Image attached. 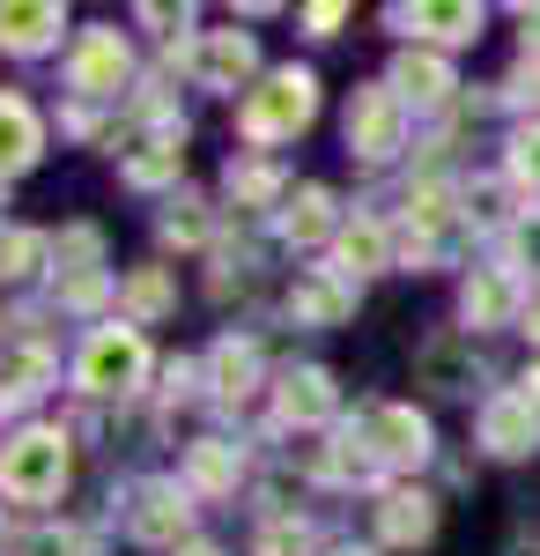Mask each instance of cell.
<instances>
[{"mask_svg": "<svg viewBox=\"0 0 540 556\" xmlns=\"http://www.w3.org/2000/svg\"><path fill=\"white\" fill-rule=\"evenodd\" d=\"M400 141H408V104H400V89H356V104H348V149L371 156V164H385Z\"/></svg>", "mask_w": 540, "mask_h": 556, "instance_id": "cell-1", "label": "cell"}, {"mask_svg": "<svg viewBox=\"0 0 540 556\" xmlns=\"http://www.w3.org/2000/svg\"><path fill=\"white\" fill-rule=\"evenodd\" d=\"M60 475H67V445H60L52 430H30V438H15V445L0 453V490H8V497H52Z\"/></svg>", "mask_w": 540, "mask_h": 556, "instance_id": "cell-2", "label": "cell"}, {"mask_svg": "<svg viewBox=\"0 0 540 556\" xmlns=\"http://www.w3.org/2000/svg\"><path fill=\"white\" fill-rule=\"evenodd\" d=\"M311 104H319V83L311 75H274L259 97H245V134L252 141H282V134H296L311 119Z\"/></svg>", "mask_w": 540, "mask_h": 556, "instance_id": "cell-3", "label": "cell"}, {"mask_svg": "<svg viewBox=\"0 0 540 556\" xmlns=\"http://www.w3.org/2000/svg\"><path fill=\"white\" fill-rule=\"evenodd\" d=\"M141 364H149L141 342H133L126 327H104V334L82 349V386L89 393H126V386L141 379Z\"/></svg>", "mask_w": 540, "mask_h": 556, "instance_id": "cell-4", "label": "cell"}, {"mask_svg": "<svg viewBox=\"0 0 540 556\" xmlns=\"http://www.w3.org/2000/svg\"><path fill=\"white\" fill-rule=\"evenodd\" d=\"M356 445H371L377 460L415 468L422 453H429V424H422L415 408H393V401H385V408H371V416H363V438H356Z\"/></svg>", "mask_w": 540, "mask_h": 556, "instance_id": "cell-5", "label": "cell"}, {"mask_svg": "<svg viewBox=\"0 0 540 556\" xmlns=\"http://www.w3.org/2000/svg\"><path fill=\"white\" fill-rule=\"evenodd\" d=\"M481 445H489L497 460H526L540 445V408L518 401V393H497V401L481 408Z\"/></svg>", "mask_w": 540, "mask_h": 556, "instance_id": "cell-6", "label": "cell"}, {"mask_svg": "<svg viewBox=\"0 0 540 556\" xmlns=\"http://www.w3.org/2000/svg\"><path fill=\"white\" fill-rule=\"evenodd\" d=\"M415 379L437 386V393H474V379H481V356H474V342H459V334H437V342L415 356Z\"/></svg>", "mask_w": 540, "mask_h": 556, "instance_id": "cell-7", "label": "cell"}, {"mask_svg": "<svg viewBox=\"0 0 540 556\" xmlns=\"http://www.w3.org/2000/svg\"><path fill=\"white\" fill-rule=\"evenodd\" d=\"M393 89H400V104H437V97H452V60L445 52H400Z\"/></svg>", "mask_w": 540, "mask_h": 556, "instance_id": "cell-8", "label": "cell"}, {"mask_svg": "<svg viewBox=\"0 0 540 556\" xmlns=\"http://www.w3.org/2000/svg\"><path fill=\"white\" fill-rule=\"evenodd\" d=\"M377 527H385V542H400V549H415L437 534V505L422 497V490H393L385 505H377Z\"/></svg>", "mask_w": 540, "mask_h": 556, "instance_id": "cell-9", "label": "cell"}, {"mask_svg": "<svg viewBox=\"0 0 540 556\" xmlns=\"http://www.w3.org/2000/svg\"><path fill=\"white\" fill-rule=\"evenodd\" d=\"M459 304H466L474 327H503V319L518 312V282H511L503 267H481V275L466 282V298H459Z\"/></svg>", "mask_w": 540, "mask_h": 556, "instance_id": "cell-10", "label": "cell"}, {"mask_svg": "<svg viewBox=\"0 0 540 556\" xmlns=\"http://www.w3.org/2000/svg\"><path fill=\"white\" fill-rule=\"evenodd\" d=\"M282 416H290V424H319V416H333V379L326 371H296V379H282Z\"/></svg>", "mask_w": 540, "mask_h": 556, "instance_id": "cell-11", "label": "cell"}, {"mask_svg": "<svg viewBox=\"0 0 540 556\" xmlns=\"http://www.w3.org/2000/svg\"><path fill=\"white\" fill-rule=\"evenodd\" d=\"M30 156H38V119H30V104L0 97V164L15 172V164H30Z\"/></svg>", "mask_w": 540, "mask_h": 556, "instance_id": "cell-12", "label": "cell"}, {"mask_svg": "<svg viewBox=\"0 0 540 556\" xmlns=\"http://www.w3.org/2000/svg\"><path fill=\"white\" fill-rule=\"evenodd\" d=\"M348 304H356V290H348L340 275H311V282L296 290V312H304V319H319V327L348 319Z\"/></svg>", "mask_w": 540, "mask_h": 556, "instance_id": "cell-13", "label": "cell"}, {"mask_svg": "<svg viewBox=\"0 0 540 556\" xmlns=\"http://www.w3.org/2000/svg\"><path fill=\"white\" fill-rule=\"evenodd\" d=\"M415 23L429 30V38H445V45L481 38V8H466V0H437V8H415Z\"/></svg>", "mask_w": 540, "mask_h": 556, "instance_id": "cell-14", "label": "cell"}, {"mask_svg": "<svg viewBox=\"0 0 540 556\" xmlns=\"http://www.w3.org/2000/svg\"><path fill=\"white\" fill-rule=\"evenodd\" d=\"M119 75H126L119 38H89V45H82V60H75V83H82V89H112Z\"/></svg>", "mask_w": 540, "mask_h": 556, "instance_id": "cell-15", "label": "cell"}, {"mask_svg": "<svg viewBox=\"0 0 540 556\" xmlns=\"http://www.w3.org/2000/svg\"><path fill=\"white\" fill-rule=\"evenodd\" d=\"M52 23H60V8H0V38L15 45V52L44 45V38H52Z\"/></svg>", "mask_w": 540, "mask_h": 556, "instance_id": "cell-16", "label": "cell"}, {"mask_svg": "<svg viewBox=\"0 0 540 556\" xmlns=\"http://www.w3.org/2000/svg\"><path fill=\"white\" fill-rule=\"evenodd\" d=\"M326 230H333V193H326V186H304L296 208H290V238L311 245V238H326Z\"/></svg>", "mask_w": 540, "mask_h": 556, "instance_id": "cell-17", "label": "cell"}, {"mask_svg": "<svg viewBox=\"0 0 540 556\" xmlns=\"http://www.w3.org/2000/svg\"><path fill=\"white\" fill-rule=\"evenodd\" d=\"M340 260H348L356 275H377V267H385V230H377V223H348V230H340Z\"/></svg>", "mask_w": 540, "mask_h": 556, "instance_id": "cell-18", "label": "cell"}, {"mask_svg": "<svg viewBox=\"0 0 540 556\" xmlns=\"http://www.w3.org/2000/svg\"><path fill=\"white\" fill-rule=\"evenodd\" d=\"M170 527H185V505H178L170 490H149L141 513H133V534H141V542H164Z\"/></svg>", "mask_w": 540, "mask_h": 556, "instance_id": "cell-19", "label": "cell"}, {"mask_svg": "<svg viewBox=\"0 0 540 556\" xmlns=\"http://www.w3.org/2000/svg\"><path fill=\"white\" fill-rule=\"evenodd\" d=\"M252 67V38H237V30H222V38L208 45V83H237Z\"/></svg>", "mask_w": 540, "mask_h": 556, "instance_id": "cell-20", "label": "cell"}, {"mask_svg": "<svg viewBox=\"0 0 540 556\" xmlns=\"http://www.w3.org/2000/svg\"><path fill=\"white\" fill-rule=\"evenodd\" d=\"M511 178L526 193H540V127H518V141H511Z\"/></svg>", "mask_w": 540, "mask_h": 556, "instance_id": "cell-21", "label": "cell"}, {"mask_svg": "<svg viewBox=\"0 0 540 556\" xmlns=\"http://www.w3.org/2000/svg\"><path fill=\"white\" fill-rule=\"evenodd\" d=\"M164 172H178V149H170V141H149V156H133V164H126L133 186H149V178H164Z\"/></svg>", "mask_w": 540, "mask_h": 556, "instance_id": "cell-22", "label": "cell"}, {"mask_svg": "<svg viewBox=\"0 0 540 556\" xmlns=\"http://www.w3.org/2000/svg\"><path fill=\"white\" fill-rule=\"evenodd\" d=\"M511 253H518V267H540V208L511 230Z\"/></svg>", "mask_w": 540, "mask_h": 556, "instance_id": "cell-23", "label": "cell"}, {"mask_svg": "<svg viewBox=\"0 0 540 556\" xmlns=\"http://www.w3.org/2000/svg\"><path fill=\"white\" fill-rule=\"evenodd\" d=\"M245 379H252V349H222V386L245 393Z\"/></svg>", "mask_w": 540, "mask_h": 556, "instance_id": "cell-24", "label": "cell"}, {"mask_svg": "<svg viewBox=\"0 0 540 556\" xmlns=\"http://www.w3.org/2000/svg\"><path fill=\"white\" fill-rule=\"evenodd\" d=\"M259 556H304V527H274V534L259 542Z\"/></svg>", "mask_w": 540, "mask_h": 556, "instance_id": "cell-25", "label": "cell"}, {"mask_svg": "<svg viewBox=\"0 0 540 556\" xmlns=\"http://www.w3.org/2000/svg\"><path fill=\"white\" fill-rule=\"evenodd\" d=\"M23 556H75L67 534H38V542H23Z\"/></svg>", "mask_w": 540, "mask_h": 556, "instance_id": "cell-26", "label": "cell"}, {"mask_svg": "<svg viewBox=\"0 0 540 556\" xmlns=\"http://www.w3.org/2000/svg\"><path fill=\"white\" fill-rule=\"evenodd\" d=\"M518 401H533V408H540V364L526 371V379H518Z\"/></svg>", "mask_w": 540, "mask_h": 556, "instance_id": "cell-27", "label": "cell"}, {"mask_svg": "<svg viewBox=\"0 0 540 556\" xmlns=\"http://www.w3.org/2000/svg\"><path fill=\"white\" fill-rule=\"evenodd\" d=\"M526 45H540V8H526Z\"/></svg>", "mask_w": 540, "mask_h": 556, "instance_id": "cell-28", "label": "cell"}, {"mask_svg": "<svg viewBox=\"0 0 540 556\" xmlns=\"http://www.w3.org/2000/svg\"><path fill=\"white\" fill-rule=\"evenodd\" d=\"M526 334H533V342H540V298L526 304Z\"/></svg>", "mask_w": 540, "mask_h": 556, "instance_id": "cell-29", "label": "cell"}, {"mask_svg": "<svg viewBox=\"0 0 540 556\" xmlns=\"http://www.w3.org/2000/svg\"><path fill=\"white\" fill-rule=\"evenodd\" d=\"M333 556H371V549H333Z\"/></svg>", "mask_w": 540, "mask_h": 556, "instance_id": "cell-30", "label": "cell"}, {"mask_svg": "<svg viewBox=\"0 0 540 556\" xmlns=\"http://www.w3.org/2000/svg\"><path fill=\"white\" fill-rule=\"evenodd\" d=\"M193 556H215V549H193Z\"/></svg>", "mask_w": 540, "mask_h": 556, "instance_id": "cell-31", "label": "cell"}]
</instances>
